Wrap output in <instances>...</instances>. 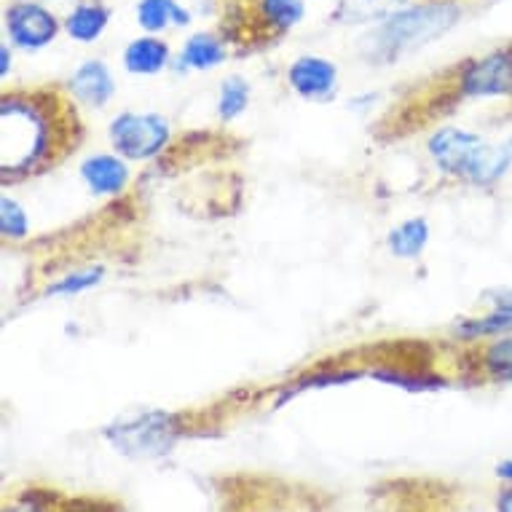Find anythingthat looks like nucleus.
<instances>
[{
    "instance_id": "nucleus-1",
    "label": "nucleus",
    "mask_w": 512,
    "mask_h": 512,
    "mask_svg": "<svg viewBox=\"0 0 512 512\" xmlns=\"http://www.w3.org/2000/svg\"><path fill=\"white\" fill-rule=\"evenodd\" d=\"M3 183L41 175L84 137L76 110L57 92H9L0 102Z\"/></svg>"
},
{
    "instance_id": "nucleus-2",
    "label": "nucleus",
    "mask_w": 512,
    "mask_h": 512,
    "mask_svg": "<svg viewBox=\"0 0 512 512\" xmlns=\"http://www.w3.org/2000/svg\"><path fill=\"white\" fill-rule=\"evenodd\" d=\"M462 14L464 6L456 0L411 3L368 35L365 57L378 65H392L405 54H411V51L437 41L448 30H454Z\"/></svg>"
},
{
    "instance_id": "nucleus-3",
    "label": "nucleus",
    "mask_w": 512,
    "mask_h": 512,
    "mask_svg": "<svg viewBox=\"0 0 512 512\" xmlns=\"http://www.w3.org/2000/svg\"><path fill=\"white\" fill-rule=\"evenodd\" d=\"M427 153L443 175L462 183L491 188L512 167V143H488L478 132L443 126L427 140Z\"/></svg>"
},
{
    "instance_id": "nucleus-4",
    "label": "nucleus",
    "mask_w": 512,
    "mask_h": 512,
    "mask_svg": "<svg viewBox=\"0 0 512 512\" xmlns=\"http://www.w3.org/2000/svg\"><path fill=\"white\" fill-rule=\"evenodd\" d=\"M183 435H188V419L183 413L169 411L129 413L116 424L105 427V437L116 445L118 454L135 456V459L169 454Z\"/></svg>"
},
{
    "instance_id": "nucleus-5",
    "label": "nucleus",
    "mask_w": 512,
    "mask_h": 512,
    "mask_svg": "<svg viewBox=\"0 0 512 512\" xmlns=\"http://www.w3.org/2000/svg\"><path fill=\"white\" fill-rule=\"evenodd\" d=\"M108 137L113 151L126 161L156 159L169 145L172 124L161 113H137L124 110L108 126Z\"/></svg>"
},
{
    "instance_id": "nucleus-6",
    "label": "nucleus",
    "mask_w": 512,
    "mask_h": 512,
    "mask_svg": "<svg viewBox=\"0 0 512 512\" xmlns=\"http://www.w3.org/2000/svg\"><path fill=\"white\" fill-rule=\"evenodd\" d=\"M459 100H512V43L467 59L456 70Z\"/></svg>"
},
{
    "instance_id": "nucleus-7",
    "label": "nucleus",
    "mask_w": 512,
    "mask_h": 512,
    "mask_svg": "<svg viewBox=\"0 0 512 512\" xmlns=\"http://www.w3.org/2000/svg\"><path fill=\"white\" fill-rule=\"evenodd\" d=\"M3 27L6 41L14 49L41 51L57 41L59 30H65V22H59L57 14L38 0H14L3 14Z\"/></svg>"
},
{
    "instance_id": "nucleus-8",
    "label": "nucleus",
    "mask_w": 512,
    "mask_h": 512,
    "mask_svg": "<svg viewBox=\"0 0 512 512\" xmlns=\"http://www.w3.org/2000/svg\"><path fill=\"white\" fill-rule=\"evenodd\" d=\"M3 512H124L116 502L100 496H68L43 486L19 488L6 496Z\"/></svg>"
},
{
    "instance_id": "nucleus-9",
    "label": "nucleus",
    "mask_w": 512,
    "mask_h": 512,
    "mask_svg": "<svg viewBox=\"0 0 512 512\" xmlns=\"http://www.w3.org/2000/svg\"><path fill=\"white\" fill-rule=\"evenodd\" d=\"M287 84L303 100H330L338 89L336 62H330L328 57H317V54H303V57L290 62V68H287Z\"/></svg>"
},
{
    "instance_id": "nucleus-10",
    "label": "nucleus",
    "mask_w": 512,
    "mask_h": 512,
    "mask_svg": "<svg viewBox=\"0 0 512 512\" xmlns=\"http://www.w3.org/2000/svg\"><path fill=\"white\" fill-rule=\"evenodd\" d=\"M68 92L73 94V100L78 105L105 108L113 100V94H116V78H113L105 62L89 59V62L73 70V76L68 78Z\"/></svg>"
},
{
    "instance_id": "nucleus-11",
    "label": "nucleus",
    "mask_w": 512,
    "mask_h": 512,
    "mask_svg": "<svg viewBox=\"0 0 512 512\" xmlns=\"http://www.w3.org/2000/svg\"><path fill=\"white\" fill-rule=\"evenodd\" d=\"M81 180L94 196H118L129 185V164L118 153H94L81 164Z\"/></svg>"
},
{
    "instance_id": "nucleus-12",
    "label": "nucleus",
    "mask_w": 512,
    "mask_h": 512,
    "mask_svg": "<svg viewBox=\"0 0 512 512\" xmlns=\"http://www.w3.org/2000/svg\"><path fill=\"white\" fill-rule=\"evenodd\" d=\"M169 59L172 51L159 35L145 33L124 49V68L132 76H159L169 68Z\"/></svg>"
},
{
    "instance_id": "nucleus-13",
    "label": "nucleus",
    "mask_w": 512,
    "mask_h": 512,
    "mask_svg": "<svg viewBox=\"0 0 512 512\" xmlns=\"http://www.w3.org/2000/svg\"><path fill=\"white\" fill-rule=\"evenodd\" d=\"M475 373L491 384L512 387V333L496 336L475 352Z\"/></svg>"
},
{
    "instance_id": "nucleus-14",
    "label": "nucleus",
    "mask_w": 512,
    "mask_h": 512,
    "mask_svg": "<svg viewBox=\"0 0 512 512\" xmlns=\"http://www.w3.org/2000/svg\"><path fill=\"white\" fill-rule=\"evenodd\" d=\"M110 25V9L100 0H81L65 17V33L78 43H94Z\"/></svg>"
},
{
    "instance_id": "nucleus-15",
    "label": "nucleus",
    "mask_w": 512,
    "mask_h": 512,
    "mask_svg": "<svg viewBox=\"0 0 512 512\" xmlns=\"http://www.w3.org/2000/svg\"><path fill=\"white\" fill-rule=\"evenodd\" d=\"M405 6H411V0H341L336 19L344 25H384Z\"/></svg>"
},
{
    "instance_id": "nucleus-16",
    "label": "nucleus",
    "mask_w": 512,
    "mask_h": 512,
    "mask_svg": "<svg viewBox=\"0 0 512 512\" xmlns=\"http://www.w3.org/2000/svg\"><path fill=\"white\" fill-rule=\"evenodd\" d=\"M228 57L226 41L212 33H196L183 43L177 65L180 70H212L223 65Z\"/></svg>"
},
{
    "instance_id": "nucleus-17",
    "label": "nucleus",
    "mask_w": 512,
    "mask_h": 512,
    "mask_svg": "<svg viewBox=\"0 0 512 512\" xmlns=\"http://www.w3.org/2000/svg\"><path fill=\"white\" fill-rule=\"evenodd\" d=\"M191 22V11H185L177 0H140L137 3V25L148 35L164 33L167 27H185Z\"/></svg>"
},
{
    "instance_id": "nucleus-18",
    "label": "nucleus",
    "mask_w": 512,
    "mask_h": 512,
    "mask_svg": "<svg viewBox=\"0 0 512 512\" xmlns=\"http://www.w3.org/2000/svg\"><path fill=\"white\" fill-rule=\"evenodd\" d=\"M255 14L261 27L274 35H282L301 25L306 17V3L303 0H255Z\"/></svg>"
},
{
    "instance_id": "nucleus-19",
    "label": "nucleus",
    "mask_w": 512,
    "mask_h": 512,
    "mask_svg": "<svg viewBox=\"0 0 512 512\" xmlns=\"http://www.w3.org/2000/svg\"><path fill=\"white\" fill-rule=\"evenodd\" d=\"M429 244V223L424 218H408L397 223L387 236L389 252L400 261H416Z\"/></svg>"
},
{
    "instance_id": "nucleus-20",
    "label": "nucleus",
    "mask_w": 512,
    "mask_h": 512,
    "mask_svg": "<svg viewBox=\"0 0 512 512\" xmlns=\"http://www.w3.org/2000/svg\"><path fill=\"white\" fill-rule=\"evenodd\" d=\"M252 86L242 76H231L220 84L218 92V116L220 121H236L244 110L250 108Z\"/></svg>"
},
{
    "instance_id": "nucleus-21",
    "label": "nucleus",
    "mask_w": 512,
    "mask_h": 512,
    "mask_svg": "<svg viewBox=\"0 0 512 512\" xmlns=\"http://www.w3.org/2000/svg\"><path fill=\"white\" fill-rule=\"evenodd\" d=\"M105 277V269L100 266H92V269H78L70 271L65 277L54 279L49 287H46V298H73V295H81L86 290H92L97 287Z\"/></svg>"
},
{
    "instance_id": "nucleus-22",
    "label": "nucleus",
    "mask_w": 512,
    "mask_h": 512,
    "mask_svg": "<svg viewBox=\"0 0 512 512\" xmlns=\"http://www.w3.org/2000/svg\"><path fill=\"white\" fill-rule=\"evenodd\" d=\"M0 234H3L6 242H22L30 234L27 210L17 199H11V196L0 199Z\"/></svg>"
},
{
    "instance_id": "nucleus-23",
    "label": "nucleus",
    "mask_w": 512,
    "mask_h": 512,
    "mask_svg": "<svg viewBox=\"0 0 512 512\" xmlns=\"http://www.w3.org/2000/svg\"><path fill=\"white\" fill-rule=\"evenodd\" d=\"M373 376L387 381V384H395V387L405 389H432L443 384V378L427 376V373H411V370H400V368H381L373 370Z\"/></svg>"
},
{
    "instance_id": "nucleus-24",
    "label": "nucleus",
    "mask_w": 512,
    "mask_h": 512,
    "mask_svg": "<svg viewBox=\"0 0 512 512\" xmlns=\"http://www.w3.org/2000/svg\"><path fill=\"white\" fill-rule=\"evenodd\" d=\"M491 309L512 311V290H494L491 293Z\"/></svg>"
},
{
    "instance_id": "nucleus-25",
    "label": "nucleus",
    "mask_w": 512,
    "mask_h": 512,
    "mask_svg": "<svg viewBox=\"0 0 512 512\" xmlns=\"http://www.w3.org/2000/svg\"><path fill=\"white\" fill-rule=\"evenodd\" d=\"M11 70V43L6 41L0 46V76L6 78Z\"/></svg>"
},
{
    "instance_id": "nucleus-26",
    "label": "nucleus",
    "mask_w": 512,
    "mask_h": 512,
    "mask_svg": "<svg viewBox=\"0 0 512 512\" xmlns=\"http://www.w3.org/2000/svg\"><path fill=\"white\" fill-rule=\"evenodd\" d=\"M496 510L499 512H512V486H504L499 499H496Z\"/></svg>"
},
{
    "instance_id": "nucleus-27",
    "label": "nucleus",
    "mask_w": 512,
    "mask_h": 512,
    "mask_svg": "<svg viewBox=\"0 0 512 512\" xmlns=\"http://www.w3.org/2000/svg\"><path fill=\"white\" fill-rule=\"evenodd\" d=\"M496 478H502L507 486H512V459H507V462L496 467Z\"/></svg>"
}]
</instances>
